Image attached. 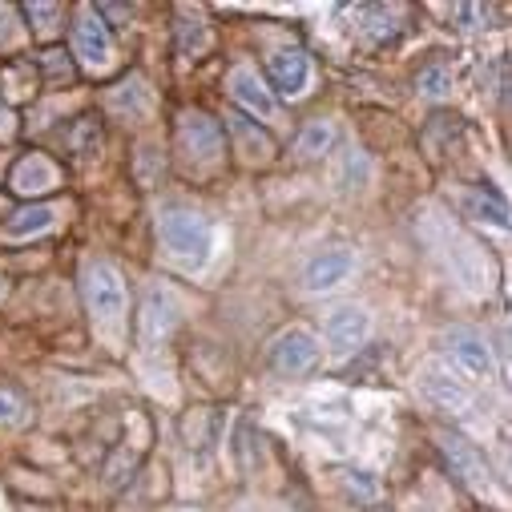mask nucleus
I'll list each match as a JSON object with an SVG mask.
<instances>
[{
	"label": "nucleus",
	"instance_id": "nucleus-1",
	"mask_svg": "<svg viewBox=\"0 0 512 512\" xmlns=\"http://www.w3.org/2000/svg\"><path fill=\"white\" fill-rule=\"evenodd\" d=\"M162 242L174 259L198 267V263H206V254L214 246V226L198 210H166L162 214Z\"/></svg>",
	"mask_w": 512,
	"mask_h": 512
},
{
	"label": "nucleus",
	"instance_id": "nucleus-2",
	"mask_svg": "<svg viewBox=\"0 0 512 512\" xmlns=\"http://www.w3.org/2000/svg\"><path fill=\"white\" fill-rule=\"evenodd\" d=\"M81 299H85L89 315L101 319V323H121L125 303H130L117 267H109L105 259H89V263L81 267Z\"/></svg>",
	"mask_w": 512,
	"mask_h": 512
},
{
	"label": "nucleus",
	"instance_id": "nucleus-3",
	"mask_svg": "<svg viewBox=\"0 0 512 512\" xmlns=\"http://www.w3.org/2000/svg\"><path fill=\"white\" fill-rule=\"evenodd\" d=\"M315 363H319V339L307 327H287L271 343V367L287 379H299V375L315 371Z\"/></svg>",
	"mask_w": 512,
	"mask_h": 512
},
{
	"label": "nucleus",
	"instance_id": "nucleus-4",
	"mask_svg": "<svg viewBox=\"0 0 512 512\" xmlns=\"http://www.w3.org/2000/svg\"><path fill=\"white\" fill-rule=\"evenodd\" d=\"M73 41L85 65L105 69L113 61V33L105 25V17L97 13V5H81L77 9V25H73Z\"/></svg>",
	"mask_w": 512,
	"mask_h": 512
},
{
	"label": "nucleus",
	"instance_id": "nucleus-5",
	"mask_svg": "<svg viewBox=\"0 0 512 512\" xmlns=\"http://www.w3.org/2000/svg\"><path fill=\"white\" fill-rule=\"evenodd\" d=\"M444 355H448L468 379H492V371H496L492 347H488L476 331H468V327H456V331L444 335Z\"/></svg>",
	"mask_w": 512,
	"mask_h": 512
},
{
	"label": "nucleus",
	"instance_id": "nucleus-6",
	"mask_svg": "<svg viewBox=\"0 0 512 512\" xmlns=\"http://www.w3.org/2000/svg\"><path fill=\"white\" fill-rule=\"evenodd\" d=\"M440 452H444V460L452 464V472H456L472 492L488 496V488H492V468H488V460H484L468 440H460V436H440Z\"/></svg>",
	"mask_w": 512,
	"mask_h": 512
},
{
	"label": "nucleus",
	"instance_id": "nucleus-7",
	"mask_svg": "<svg viewBox=\"0 0 512 512\" xmlns=\"http://www.w3.org/2000/svg\"><path fill=\"white\" fill-rule=\"evenodd\" d=\"M178 142H182V154L190 158H218L222 154V130L218 121L202 109H186L182 121H178Z\"/></svg>",
	"mask_w": 512,
	"mask_h": 512
},
{
	"label": "nucleus",
	"instance_id": "nucleus-8",
	"mask_svg": "<svg viewBox=\"0 0 512 512\" xmlns=\"http://www.w3.org/2000/svg\"><path fill=\"white\" fill-rule=\"evenodd\" d=\"M174 327H178V299H174L166 287H150L146 299H142V319H138L142 339L154 347V343H162Z\"/></svg>",
	"mask_w": 512,
	"mask_h": 512
},
{
	"label": "nucleus",
	"instance_id": "nucleus-9",
	"mask_svg": "<svg viewBox=\"0 0 512 512\" xmlns=\"http://www.w3.org/2000/svg\"><path fill=\"white\" fill-rule=\"evenodd\" d=\"M367 335H371V315L363 307L343 303V307H335L327 315V343H331V351H343L347 355V351L363 347Z\"/></svg>",
	"mask_w": 512,
	"mask_h": 512
},
{
	"label": "nucleus",
	"instance_id": "nucleus-10",
	"mask_svg": "<svg viewBox=\"0 0 512 512\" xmlns=\"http://www.w3.org/2000/svg\"><path fill=\"white\" fill-rule=\"evenodd\" d=\"M57 186H61V174H57L53 158H45V154H25L9 174V190L21 198H37V194H49Z\"/></svg>",
	"mask_w": 512,
	"mask_h": 512
},
{
	"label": "nucleus",
	"instance_id": "nucleus-11",
	"mask_svg": "<svg viewBox=\"0 0 512 512\" xmlns=\"http://www.w3.org/2000/svg\"><path fill=\"white\" fill-rule=\"evenodd\" d=\"M355 271V259H351V250H319L315 259L303 267V291H311V295H319V291H331V287H339L347 275Z\"/></svg>",
	"mask_w": 512,
	"mask_h": 512
},
{
	"label": "nucleus",
	"instance_id": "nucleus-12",
	"mask_svg": "<svg viewBox=\"0 0 512 512\" xmlns=\"http://www.w3.org/2000/svg\"><path fill=\"white\" fill-rule=\"evenodd\" d=\"M267 77H271V85L283 93V97H303L307 93V85H311V61H307V53L303 49H283V53H275L271 61H267Z\"/></svg>",
	"mask_w": 512,
	"mask_h": 512
},
{
	"label": "nucleus",
	"instance_id": "nucleus-13",
	"mask_svg": "<svg viewBox=\"0 0 512 512\" xmlns=\"http://www.w3.org/2000/svg\"><path fill=\"white\" fill-rule=\"evenodd\" d=\"M226 89H230V97L238 101V105H246L254 117H275L279 113V105H275V93L263 85V77L254 73V69H246V65H238L230 77H226Z\"/></svg>",
	"mask_w": 512,
	"mask_h": 512
},
{
	"label": "nucleus",
	"instance_id": "nucleus-14",
	"mask_svg": "<svg viewBox=\"0 0 512 512\" xmlns=\"http://www.w3.org/2000/svg\"><path fill=\"white\" fill-rule=\"evenodd\" d=\"M420 388H424V396L440 412H452V416H468L472 412V392L464 388L456 375H448V371H424L420 375Z\"/></svg>",
	"mask_w": 512,
	"mask_h": 512
},
{
	"label": "nucleus",
	"instance_id": "nucleus-15",
	"mask_svg": "<svg viewBox=\"0 0 512 512\" xmlns=\"http://www.w3.org/2000/svg\"><path fill=\"white\" fill-rule=\"evenodd\" d=\"M331 146H335V125L331 121H307L299 130V138H295V158L299 162H319V158L331 154Z\"/></svg>",
	"mask_w": 512,
	"mask_h": 512
},
{
	"label": "nucleus",
	"instance_id": "nucleus-16",
	"mask_svg": "<svg viewBox=\"0 0 512 512\" xmlns=\"http://www.w3.org/2000/svg\"><path fill=\"white\" fill-rule=\"evenodd\" d=\"M53 222H57V210H53V206H45V202H41V206L33 202V206H25V210H17V214H13V222L5 226V238H29V234H45Z\"/></svg>",
	"mask_w": 512,
	"mask_h": 512
},
{
	"label": "nucleus",
	"instance_id": "nucleus-17",
	"mask_svg": "<svg viewBox=\"0 0 512 512\" xmlns=\"http://www.w3.org/2000/svg\"><path fill=\"white\" fill-rule=\"evenodd\" d=\"M468 214L472 218H480V222H492V226H508V206H504V198L500 194H492L488 186H476L472 194H468Z\"/></svg>",
	"mask_w": 512,
	"mask_h": 512
},
{
	"label": "nucleus",
	"instance_id": "nucleus-18",
	"mask_svg": "<svg viewBox=\"0 0 512 512\" xmlns=\"http://www.w3.org/2000/svg\"><path fill=\"white\" fill-rule=\"evenodd\" d=\"M339 488H343V496H347L351 504H359V508L375 504V496H379V480H375L371 472H359V468L339 472Z\"/></svg>",
	"mask_w": 512,
	"mask_h": 512
},
{
	"label": "nucleus",
	"instance_id": "nucleus-19",
	"mask_svg": "<svg viewBox=\"0 0 512 512\" xmlns=\"http://www.w3.org/2000/svg\"><path fill=\"white\" fill-rule=\"evenodd\" d=\"M416 89H420V97H428V101H444L448 89H452L448 65H444V61H428V65L416 73Z\"/></svg>",
	"mask_w": 512,
	"mask_h": 512
},
{
	"label": "nucleus",
	"instance_id": "nucleus-20",
	"mask_svg": "<svg viewBox=\"0 0 512 512\" xmlns=\"http://www.w3.org/2000/svg\"><path fill=\"white\" fill-rule=\"evenodd\" d=\"M109 105L121 109V113H146L150 93H146V85H142L138 77H130V81H121V85L109 93Z\"/></svg>",
	"mask_w": 512,
	"mask_h": 512
},
{
	"label": "nucleus",
	"instance_id": "nucleus-21",
	"mask_svg": "<svg viewBox=\"0 0 512 512\" xmlns=\"http://www.w3.org/2000/svg\"><path fill=\"white\" fill-rule=\"evenodd\" d=\"M230 134L242 138V154L246 158H267L271 154V142L263 138V130H254V125L242 113H230Z\"/></svg>",
	"mask_w": 512,
	"mask_h": 512
},
{
	"label": "nucleus",
	"instance_id": "nucleus-22",
	"mask_svg": "<svg viewBox=\"0 0 512 512\" xmlns=\"http://www.w3.org/2000/svg\"><path fill=\"white\" fill-rule=\"evenodd\" d=\"M29 420V404L17 388H0V428H21Z\"/></svg>",
	"mask_w": 512,
	"mask_h": 512
},
{
	"label": "nucleus",
	"instance_id": "nucleus-23",
	"mask_svg": "<svg viewBox=\"0 0 512 512\" xmlns=\"http://www.w3.org/2000/svg\"><path fill=\"white\" fill-rule=\"evenodd\" d=\"M178 49H182L186 57H202V53L210 49V33H206L202 25H182V29H178Z\"/></svg>",
	"mask_w": 512,
	"mask_h": 512
},
{
	"label": "nucleus",
	"instance_id": "nucleus-24",
	"mask_svg": "<svg viewBox=\"0 0 512 512\" xmlns=\"http://www.w3.org/2000/svg\"><path fill=\"white\" fill-rule=\"evenodd\" d=\"M21 13H25L29 21H33V29H41V33H49V29H53L49 21H57V17H61V5H25Z\"/></svg>",
	"mask_w": 512,
	"mask_h": 512
},
{
	"label": "nucleus",
	"instance_id": "nucleus-25",
	"mask_svg": "<svg viewBox=\"0 0 512 512\" xmlns=\"http://www.w3.org/2000/svg\"><path fill=\"white\" fill-rule=\"evenodd\" d=\"M9 138H13V113L0 109V142H9Z\"/></svg>",
	"mask_w": 512,
	"mask_h": 512
},
{
	"label": "nucleus",
	"instance_id": "nucleus-26",
	"mask_svg": "<svg viewBox=\"0 0 512 512\" xmlns=\"http://www.w3.org/2000/svg\"><path fill=\"white\" fill-rule=\"evenodd\" d=\"M367 512H392V508H367Z\"/></svg>",
	"mask_w": 512,
	"mask_h": 512
},
{
	"label": "nucleus",
	"instance_id": "nucleus-27",
	"mask_svg": "<svg viewBox=\"0 0 512 512\" xmlns=\"http://www.w3.org/2000/svg\"><path fill=\"white\" fill-rule=\"evenodd\" d=\"M25 512H49V508H25Z\"/></svg>",
	"mask_w": 512,
	"mask_h": 512
}]
</instances>
